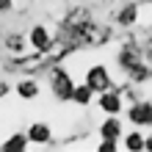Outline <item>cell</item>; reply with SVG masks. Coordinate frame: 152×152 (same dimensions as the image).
Segmentation results:
<instances>
[{
  "instance_id": "cell-6",
  "label": "cell",
  "mask_w": 152,
  "mask_h": 152,
  "mask_svg": "<svg viewBox=\"0 0 152 152\" xmlns=\"http://www.w3.org/2000/svg\"><path fill=\"white\" fill-rule=\"evenodd\" d=\"M97 108H100L105 116H108V113L122 116L124 113V94H122V88L111 86L108 91H100V94H97Z\"/></svg>"
},
{
  "instance_id": "cell-8",
  "label": "cell",
  "mask_w": 152,
  "mask_h": 152,
  "mask_svg": "<svg viewBox=\"0 0 152 152\" xmlns=\"http://www.w3.org/2000/svg\"><path fill=\"white\" fill-rule=\"evenodd\" d=\"M28 42H31V50L33 53H50L53 44H56V36H53V31L47 28V25H31L28 28Z\"/></svg>"
},
{
  "instance_id": "cell-2",
  "label": "cell",
  "mask_w": 152,
  "mask_h": 152,
  "mask_svg": "<svg viewBox=\"0 0 152 152\" xmlns=\"http://www.w3.org/2000/svg\"><path fill=\"white\" fill-rule=\"evenodd\" d=\"M116 64H119L122 69V75L130 80V83H149L152 80V66L144 61V53H141V44L136 42V36H130L127 39H122L119 44V50H116Z\"/></svg>"
},
{
  "instance_id": "cell-3",
  "label": "cell",
  "mask_w": 152,
  "mask_h": 152,
  "mask_svg": "<svg viewBox=\"0 0 152 152\" xmlns=\"http://www.w3.org/2000/svg\"><path fill=\"white\" fill-rule=\"evenodd\" d=\"M47 86H50V91H53V97H56L58 102H72L75 77H72V72H69L66 66L53 64L50 72H47Z\"/></svg>"
},
{
  "instance_id": "cell-9",
  "label": "cell",
  "mask_w": 152,
  "mask_h": 152,
  "mask_svg": "<svg viewBox=\"0 0 152 152\" xmlns=\"http://www.w3.org/2000/svg\"><path fill=\"white\" fill-rule=\"evenodd\" d=\"M6 50H8V61H20V58L33 56L31 42H28V31L25 33H8L6 36Z\"/></svg>"
},
{
  "instance_id": "cell-15",
  "label": "cell",
  "mask_w": 152,
  "mask_h": 152,
  "mask_svg": "<svg viewBox=\"0 0 152 152\" xmlns=\"http://www.w3.org/2000/svg\"><path fill=\"white\" fill-rule=\"evenodd\" d=\"M133 33V36H136V42L141 44V53H144V61H147V64L152 66V28H133L130 31Z\"/></svg>"
},
{
  "instance_id": "cell-18",
  "label": "cell",
  "mask_w": 152,
  "mask_h": 152,
  "mask_svg": "<svg viewBox=\"0 0 152 152\" xmlns=\"http://www.w3.org/2000/svg\"><path fill=\"white\" fill-rule=\"evenodd\" d=\"M11 91H14V86L8 83V80H3V77H0V100H6V97L11 94Z\"/></svg>"
},
{
  "instance_id": "cell-5",
  "label": "cell",
  "mask_w": 152,
  "mask_h": 152,
  "mask_svg": "<svg viewBox=\"0 0 152 152\" xmlns=\"http://www.w3.org/2000/svg\"><path fill=\"white\" fill-rule=\"evenodd\" d=\"M127 113V122L133 127H141V130H152V100H138L130 102V108H124Z\"/></svg>"
},
{
  "instance_id": "cell-11",
  "label": "cell",
  "mask_w": 152,
  "mask_h": 152,
  "mask_svg": "<svg viewBox=\"0 0 152 152\" xmlns=\"http://www.w3.org/2000/svg\"><path fill=\"white\" fill-rule=\"evenodd\" d=\"M25 133H28L31 144H39V147H50L53 144V127L47 122H31Z\"/></svg>"
},
{
  "instance_id": "cell-7",
  "label": "cell",
  "mask_w": 152,
  "mask_h": 152,
  "mask_svg": "<svg viewBox=\"0 0 152 152\" xmlns=\"http://www.w3.org/2000/svg\"><path fill=\"white\" fill-rule=\"evenodd\" d=\"M138 17H141V3H136V0H127L122 8H116L113 25H116L119 31H133V28H138Z\"/></svg>"
},
{
  "instance_id": "cell-16",
  "label": "cell",
  "mask_w": 152,
  "mask_h": 152,
  "mask_svg": "<svg viewBox=\"0 0 152 152\" xmlns=\"http://www.w3.org/2000/svg\"><path fill=\"white\" fill-rule=\"evenodd\" d=\"M94 97H97V94H94L86 83H75V91H72V102H75V105H80V108H88V105L94 102Z\"/></svg>"
},
{
  "instance_id": "cell-14",
  "label": "cell",
  "mask_w": 152,
  "mask_h": 152,
  "mask_svg": "<svg viewBox=\"0 0 152 152\" xmlns=\"http://www.w3.org/2000/svg\"><path fill=\"white\" fill-rule=\"evenodd\" d=\"M28 147H31L28 133H25V130H17V133H11V136L0 144V152H25Z\"/></svg>"
},
{
  "instance_id": "cell-12",
  "label": "cell",
  "mask_w": 152,
  "mask_h": 152,
  "mask_svg": "<svg viewBox=\"0 0 152 152\" xmlns=\"http://www.w3.org/2000/svg\"><path fill=\"white\" fill-rule=\"evenodd\" d=\"M14 94L20 97V100H25V102L39 100V94H42V83H39L36 77H22L20 83L14 86Z\"/></svg>"
},
{
  "instance_id": "cell-19",
  "label": "cell",
  "mask_w": 152,
  "mask_h": 152,
  "mask_svg": "<svg viewBox=\"0 0 152 152\" xmlns=\"http://www.w3.org/2000/svg\"><path fill=\"white\" fill-rule=\"evenodd\" d=\"M11 8H14V0H0V17H3V14H8Z\"/></svg>"
},
{
  "instance_id": "cell-20",
  "label": "cell",
  "mask_w": 152,
  "mask_h": 152,
  "mask_svg": "<svg viewBox=\"0 0 152 152\" xmlns=\"http://www.w3.org/2000/svg\"><path fill=\"white\" fill-rule=\"evenodd\" d=\"M144 152H152V133H147V144H144Z\"/></svg>"
},
{
  "instance_id": "cell-13",
  "label": "cell",
  "mask_w": 152,
  "mask_h": 152,
  "mask_svg": "<svg viewBox=\"0 0 152 152\" xmlns=\"http://www.w3.org/2000/svg\"><path fill=\"white\" fill-rule=\"evenodd\" d=\"M144 144H147V133L141 127H133L130 133L122 136V149L127 152H144Z\"/></svg>"
},
{
  "instance_id": "cell-4",
  "label": "cell",
  "mask_w": 152,
  "mask_h": 152,
  "mask_svg": "<svg viewBox=\"0 0 152 152\" xmlns=\"http://www.w3.org/2000/svg\"><path fill=\"white\" fill-rule=\"evenodd\" d=\"M83 83L91 88L94 94L108 91V88L113 86V77H111L108 64H91V66H86V72H83Z\"/></svg>"
},
{
  "instance_id": "cell-1",
  "label": "cell",
  "mask_w": 152,
  "mask_h": 152,
  "mask_svg": "<svg viewBox=\"0 0 152 152\" xmlns=\"http://www.w3.org/2000/svg\"><path fill=\"white\" fill-rule=\"evenodd\" d=\"M58 39L64 42V47L69 53L72 50H94V47H102L105 42H111V28L94 22L91 11L80 6V8H72L69 17L61 22Z\"/></svg>"
},
{
  "instance_id": "cell-10",
  "label": "cell",
  "mask_w": 152,
  "mask_h": 152,
  "mask_svg": "<svg viewBox=\"0 0 152 152\" xmlns=\"http://www.w3.org/2000/svg\"><path fill=\"white\" fill-rule=\"evenodd\" d=\"M97 136H100V138H113V141H122V136H124L122 116L108 113V116H105V119L100 122V127H97Z\"/></svg>"
},
{
  "instance_id": "cell-17",
  "label": "cell",
  "mask_w": 152,
  "mask_h": 152,
  "mask_svg": "<svg viewBox=\"0 0 152 152\" xmlns=\"http://www.w3.org/2000/svg\"><path fill=\"white\" fill-rule=\"evenodd\" d=\"M119 144H122V141H113V138H100V144H97V152H119Z\"/></svg>"
}]
</instances>
